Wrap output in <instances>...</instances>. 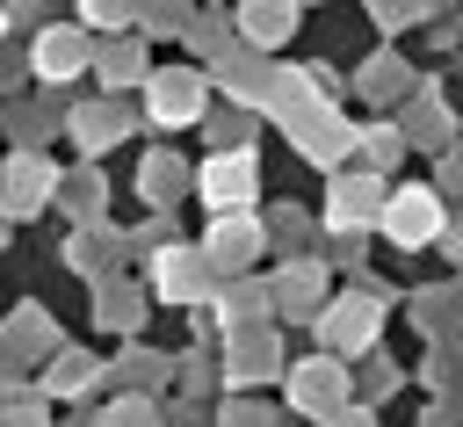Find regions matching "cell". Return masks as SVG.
<instances>
[{"label":"cell","instance_id":"cell-18","mask_svg":"<svg viewBox=\"0 0 463 427\" xmlns=\"http://www.w3.org/2000/svg\"><path fill=\"white\" fill-rule=\"evenodd\" d=\"M362 138H369V159H376V166H391V159L405 152V138H398L391 123H376V130H362Z\"/></svg>","mask_w":463,"mask_h":427},{"label":"cell","instance_id":"cell-1","mask_svg":"<svg viewBox=\"0 0 463 427\" xmlns=\"http://www.w3.org/2000/svg\"><path fill=\"white\" fill-rule=\"evenodd\" d=\"M203 101H210V72H195V65H159V72H145V116H152L159 130L195 123Z\"/></svg>","mask_w":463,"mask_h":427},{"label":"cell","instance_id":"cell-21","mask_svg":"<svg viewBox=\"0 0 463 427\" xmlns=\"http://www.w3.org/2000/svg\"><path fill=\"white\" fill-rule=\"evenodd\" d=\"M362 87H369V94H398V87H405V80H398V65H391V58H376V65H369V80H362Z\"/></svg>","mask_w":463,"mask_h":427},{"label":"cell","instance_id":"cell-7","mask_svg":"<svg viewBox=\"0 0 463 427\" xmlns=\"http://www.w3.org/2000/svg\"><path fill=\"white\" fill-rule=\"evenodd\" d=\"M152 282H159V297H174V304H203V297H210V268H203L188 246H166L159 268H152Z\"/></svg>","mask_w":463,"mask_h":427},{"label":"cell","instance_id":"cell-8","mask_svg":"<svg viewBox=\"0 0 463 427\" xmlns=\"http://www.w3.org/2000/svg\"><path fill=\"white\" fill-rule=\"evenodd\" d=\"M253 253H260V224L253 217H217L210 239H203V261L210 268H246Z\"/></svg>","mask_w":463,"mask_h":427},{"label":"cell","instance_id":"cell-25","mask_svg":"<svg viewBox=\"0 0 463 427\" xmlns=\"http://www.w3.org/2000/svg\"><path fill=\"white\" fill-rule=\"evenodd\" d=\"M0 427H43V420H36V413H14V420H0Z\"/></svg>","mask_w":463,"mask_h":427},{"label":"cell","instance_id":"cell-26","mask_svg":"<svg viewBox=\"0 0 463 427\" xmlns=\"http://www.w3.org/2000/svg\"><path fill=\"white\" fill-rule=\"evenodd\" d=\"M0 29H7V22H0Z\"/></svg>","mask_w":463,"mask_h":427},{"label":"cell","instance_id":"cell-11","mask_svg":"<svg viewBox=\"0 0 463 427\" xmlns=\"http://www.w3.org/2000/svg\"><path fill=\"white\" fill-rule=\"evenodd\" d=\"M304 14L297 7H239V36L253 43V51H268V43H282L289 29H297Z\"/></svg>","mask_w":463,"mask_h":427},{"label":"cell","instance_id":"cell-13","mask_svg":"<svg viewBox=\"0 0 463 427\" xmlns=\"http://www.w3.org/2000/svg\"><path fill=\"white\" fill-rule=\"evenodd\" d=\"M72 130H80V145H87V152H101V145H116V138H123V109H80V116H72Z\"/></svg>","mask_w":463,"mask_h":427},{"label":"cell","instance_id":"cell-20","mask_svg":"<svg viewBox=\"0 0 463 427\" xmlns=\"http://www.w3.org/2000/svg\"><path fill=\"white\" fill-rule=\"evenodd\" d=\"M101 427H152V405H145V398H123V405H116Z\"/></svg>","mask_w":463,"mask_h":427},{"label":"cell","instance_id":"cell-12","mask_svg":"<svg viewBox=\"0 0 463 427\" xmlns=\"http://www.w3.org/2000/svg\"><path fill=\"white\" fill-rule=\"evenodd\" d=\"M297 145H304L311 159H326V166H333V159L354 145V130H340V116H326V109H318V116H304V138H297Z\"/></svg>","mask_w":463,"mask_h":427},{"label":"cell","instance_id":"cell-16","mask_svg":"<svg viewBox=\"0 0 463 427\" xmlns=\"http://www.w3.org/2000/svg\"><path fill=\"white\" fill-rule=\"evenodd\" d=\"M145 58H137V43H116V51H101V72H109V87H130V72H137Z\"/></svg>","mask_w":463,"mask_h":427},{"label":"cell","instance_id":"cell-3","mask_svg":"<svg viewBox=\"0 0 463 427\" xmlns=\"http://www.w3.org/2000/svg\"><path fill=\"white\" fill-rule=\"evenodd\" d=\"M383 239L391 246H427V239H441V195L434 188H391V203H383Z\"/></svg>","mask_w":463,"mask_h":427},{"label":"cell","instance_id":"cell-19","mask_svg":"<svg viewBox=\"0 0 463 427\" xmlns=\"http://www.w3.org/2000/svg\"><path fill=\"white\" fill-rule=\"evenodd\" d=\"M101 326H137V297L130 289H109L101 297Z\"/></svg>","mask_w":463,"mask_h":427},{"label":"cell","instance_id":"cell-4","mask_svg":"<svg viewBox=\"0 0 463 427\" xmlns=\"http://www.w3.org/2000/svg\"><path fill=\"white\" fill-rule=\"evenodd\" d=\"M340 398H347V369H340V355H311V362L289 369V405H297V413L333 420V413H347Z\"/></svg>","mask_w":463,"mask_h":427},{"label":"cell","instance_id":"cell-17","mask_svg":"<svg viewBox=\"0 0 463 427\" xmlns=\"http://www.w3.org/2000/svg\"><path fill=\"white\" fill-rule=\"evenodd\" d=\"M232 376H239V384L268 376V340H239V355H232Z\"/></svg>","mask_w":463,"mask_h":427},{"label":"cell","instance_id":"cell-15","mask_svg":"<svg viewBox=\"0 0 463 427\" xmlns=\"http://www.w3.org/2000/svg\"><path fill=\"white\" fill-rule=\"evenodd\" d=\"M188 174H181V159H152L145 166V203H174V188H181Z\"/></svg>","mask_w":463,"mask_h":427},{"label":"cell","instance_id":"cell-10","mask_svg":"<svg viewBox=\"0 0 463 427\" xmlns=\"http://www.w3.org/2000/svg\"><path fill=\"white\" fill-rule=\"evenodd\" d=\"M87 65V36L80 29H43L36 36V80H72Z\"/></svg>","mask_w":463,"mask_h":427},{"label":"cell","instance_id":"cell-22","mask_svg":"<svg viewBox=\"0 0 463 427\" xmlns=\"http://www.w3.org/2000/svg\"><path fill=\"white\" fill-rule=\"evenodd\" d=\"M87 22H101V29H123V22H130V7H87Z\"/></svg>","mask_w":463,"mask_h":427},{"label":"cell","instance_id":"cell-9","mask_svg":"<svg viewBox=\"0 0 463 427\" xmlns=\"http://www.w3.org/2000/svg\"><path fill=\"white\" fill-rule=\"evenodd\" d=\"M51 188H58V181H51V166H43V159H29V152H22V159H7V174H0V203H7L14 217H22V210H36Z\"/></svg>","mask_w":463,"mask_h":427},{"label":"cell","instance_id":"cell-5","mask_svg":"<svg viewBox=\"0 0 463 427\" xmlns=\"http://www.w3.org/2000/svg\"><path fill=\"white\" fill-rule=\"evenodd\" d=\"M326 195H333V203H326V224H333V232H347V246H354V232H362V224H383V203H391L369 174H340Z\"/></svg>","mask_w":463,"mask_h":427},{"label":"cell","instance_id":"cell-2","mask_svg":"<svg viewBox=\"0 0 463 427\" xmlns=\"http://www.w3.org/2000/svg\"><path fill=\"white\" fill-rule=\"evenodd\" d=\"M195 188H203V203H210L217 217H246L253 195H260V166H253L246 145H239V152H210L203 174H195Z\"/></svg>","mask_w":463,"mask_h":427},{"label":"cell","instance_id":"cell-14","mask_svg":"<svg viewBox=\"0 0 463 427\" xmlns=\"http://www.w3.org/2000/svg\"><path fill=\"white\" fill-rule=\"evenodd\" d=\"M43 384H51V391H65V398H72V391H87V384H94V362H87V355H58V362H51V376H43Z\"/></svg>","mask_w":463,"mask_h":427},{"label":"cell","instance_id":"cell-6","mask_svg":"<svg viewBox=\"0 0 463 427\" xmlns=\"http://www.w3.org/2000/svg\"><path fill=\"white\" fill-rule=\"evenodd\" d=\"M376 326H383L376 297H333V304L318 311V333H326V347H333V355H354V347H369V340H376Z\"/></svg>","mask_w":463,"mask_h":427},{"label":"cell","instance_id":"cell-24","mask_svg":"<svg viewBox=\"0 0 463 427\" xmlns=\"http://www.w3.org/2000/svg\"><path fill=\"white\" fill-rule=\"evenodd\" d=\"M224 427H268V420H260V413H232Z\"/></svg>","mask_w":463,"mask_h":427},{"label":"cell","instance_id":"cell-23","mask_svg":"<svg viewBox=\"0 0 463 427\" xmlns=\"http://www.w3.org/2000/svg\"><path fill=\"white\" fill-rule=\"evenodd\" d=\"M326 427H376V420H369V413H333Z\"/></svg>","mask_w":463,"mask_h":427}]
</instances>
